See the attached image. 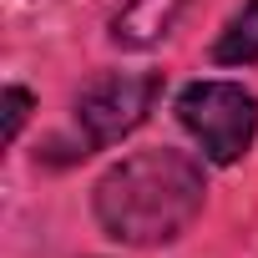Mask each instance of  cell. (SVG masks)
<instances>
[{
	"instance_id": "obj_5",
	"label": "cell",
	"mask_w": 258,
	"mask_h": 258,
	"mask_svg": "<svg viewBox=\"0 0 258 258\" xmlns=\"http://www.w3.org/2000/svg\"><path fill=\"white\" fill-rule=\"evenodd\" d=\"M213 61L218 66H253L258 61V0H243V11H233V21L218 31Z\"/></svg>"
},
{
	"instance_id": "obj_2",
	"label": "cell",
	"mask_w": 258,
	"mask_h": 258,
	"mask_svg": "<svg viewBox=\"0 0 258 258\" xmlns=\"http://www.w3.org/2000/svg\"><path fill=\"white\" fill-rule=\"evenodd\" d=\"M177 121L213 162H238L258 132V96L238 81H192L177 96Z\"/></svg>"
},
{
	"instance_id": "obj_3",
	"label": "cell",
	"mask_w": 258,
	"mask_h": 258,
	"mask_svg": "<svg viewBox=\"0 0 258 258\" xmlns=\"http://www.w3.org/2000/svg\"><path fill=\"white\" fill-rule=\"evenodd\" d=\"M162 96L157 71H106L76 96V126L86 147H111L147 121L152 101Z\"/></svg>"
},
{
	"instance_id": "obj_4",
	"label": "cell",
	"mask_w": 258,
	"mask_h": 258,
	"mask_svg": "<svg viewBox=\"0 0 258 258\" xmlns=\"http://www.w3.org/2000/svg\"><path fill=\"white\" fill-rule=\"evenodd\" d=\"M182 6L187 0H126V6L111 16V41L126 46V51H147L162 36H172Z\"/></svg>"
},
{
	"instance_id": "obj_6",
	"label": "cell",
	"mask_w": 258,
	"mask_h": 258,
	"mask_svg": "<svg viewBox=\"0 0 258 258\" xmlns=\"http://www.w3.org/2000/svg\"><path fill=\"white\" fill-rule=\"evenodd\" d=\"M6 142H16L21 137V126H26V116H31V91H21V86H6Z\"/></svg>"
},
{
	"instance_id": "obj_1",
	"label": "cell",
	"mask_w": 258,
	"mask_h": 258,
	"mask_svg": "<svg viewBox=\"0 0 258 258\" xmlns=\"http://www.w3.org/2000/svg\"><path fill=\"white\" fill-rule=\"evenodd\" d=\"M203 192H208L203 167L187 152L147 147V152H132L101 172L91 208H96V223L111 243L162 248V243H177L198 223Z\"/></svg>"
}]
</instances>
